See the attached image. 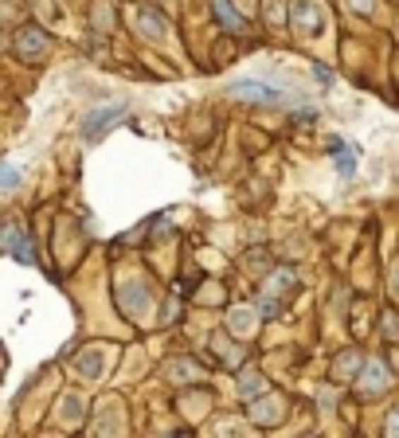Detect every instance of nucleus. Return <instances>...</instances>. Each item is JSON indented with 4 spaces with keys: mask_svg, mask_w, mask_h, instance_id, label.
Here are the masks:
<instances>
[{
    "mask_svg": "<svg viewBox=\"0 0 399 438\" xmlns=\"http://www.w3.org/2000/svg\"><path fill=\"white\" fill-rule=\"evenodd\" d=\"M325 28H329V16H325L321 0H294V32L297 35L317 40V35H325Z\"/></svg>",
    "mask_w": 399,
    "mask_h": 438,
    "instance_id": "f257e3e1",
    "label": "nucleus"
},
{
    "mask_svg": "<svg viewBox=\"0 0 399 438\" xmlns=\"http://www.w3.org/2000/svg\"><path fill=\"white\" fill-rule=\"evenodd\" d=\"M0 251L4 254H16L20 262H32V243H28L24 227H20L16 219H8V223H0Z\"/></svg>",
    "mask_w": 399,
    "mask_h": 438,
    "instance_id": "f03ea898",
    "label": "nucleus"
},
{
    "mask_svg": "<svg viewBox=\"0 0 399 438\" xmlns=\"http://www.w3.org/2000/svg\"><path fill=\"white\" fill-rule=\"evenodd\" d=\"M357 388H360V396H368V399L383 396V391L391 388L383 360H368V364H364V372H360V379H357Z\"/></svg>",
    "mask_w": 399,
    "mask_h": 438,
    "instance_id": "7ed1b4c3",
    "label": "nucleus"
},
{
    "mask_svg": "<svg viewBox=\"0 0 399 438\" xmlns=\"http://www.w3.org/2000/svg\"><path fill=\"white\" fill-rule=\"evenodd\" d=\"M16 55L20 59H43L47 55V32L43 28H20L16 32Z\"/></svg>",
    "mask_w": 399,
    "mask_h": 438,
    "instance_id": "20e7f679",
    "label": "nucleus"
},
{
    "mask_svg": "<svg viewBox=\"0 0 399 438\" xmlns=\"http://www.w3.org/2000/svg\"><path fill=\"white\" fill-rule=\"evenodd\" d=\"M126 118V106H102V110H94V114H86V122H83V129H86V137H98V134H106V129L114 126V122H121Z\"/></svg>",
    "mask_w": 399,
    "mask_h": 438,
    "instance_id": "39448f33",
    "label": "nucleus"
},
{
    "mask_svg": "<svg viewBox=\"0 0 399 438\" xmlns=\"http://www.w3.org/2000/svg\"><path fill=\"white\" fill-rule=\"evenodd\" d=\"M231 94L251 98V102H266V106H278V102H282V90H274V86H266V83H255V78L235 83V86H231Z\"/></svg>",
    "mask_w": 399,
    "mask_h": 438,
    "instance_id": "423d86ee",
    "label": "nucleus"
},
{
    "mask_svg": "<svg viewBox=\"0 0 399 438\" xmlns=\"http://www.w3.org/2000/svg\"><path fill=\"white\" fill-rule=\"evenodd\" d=\"M133 24H137V32H141L145 40H165V35H169V24L149 8H133Z\"/></svg>",
    "mask_w": 399,
    "mask_h": 438,
    "instance_id": "0eeeda50",
    "label": "nucleus"
},
{
    "mask_svg": "<svg viewBox=\"0 0 399 438\" xmlns=\"http://www.w3.org/2000/svg\"><path fill=\"white\" fill-rule=\"evenodd\" d=\"M282 411H286V399H282V396H266L263 403H255L251 419H255L258 427H274V422L282 419Z\"/></svg>",
    "mask_w": 399,
    "mask_h": 438,
    "instance_id": "6e6552de",
    "label": "nucleus"
},
{
    "mask_svg": "<svg viewBox=\"0 0 399 438\" xmlns=\"http://www.w3.org/2000/svg\"><path fill=\"white\" fill-rule=\"evenodd\" d=\"M102 368H106V353H102V348H90V353H83L75 360V372L83 379H98V376H102Z\"/></svg>",
    "mask_w": 399,
    "mask_h": 438,
    "instance_id": "1a4fd4ad",
    "label": "nucleus"
},
{
    "mask_svg": "<svg viewBox=\"0 0 399 438\" xmlns=\"http://www.w3.org/2000/svg\"><path fill=\"white\" fill-rule=\"evenodd\" d=\"M227 328L235 333V337H251V333L258 328V313H255V309H243V305H239V309H231Z\"/></svg>",
    "mask_w": 399,
    "mask_h": 438,
    "instance_id": "9d476101",
    "label": "nucleus"
},
{
    "mask_svg": "<svg viewBox=\"0 0 399 438\" xmlns=\"http://www.w3.org/2000/svg\"><path fill=\"white\" fill-rule=\"evenodd\" d=\"M333 160H337V172H340L345 180L352 177V172H357V153L348 149L345 141H333Z\"/></svg>",
    "mask_w": 399,
    "mask_h": 438,
    "instance_id": "9b49d317",
    "label": "nucleus"
},
{
    "mask_svg": "<svg viewBox=\"0 0 399 438\" xmlns=\"http://www.w3.org/2000/svg\"><path fill=\"white\" fill-rule=\"evenodd\" d=\"M212 12L220 16V24H223V28H231V32H239V28L246 24V20H243V12H235V8H231V0H212Z\"/></svg>",
    "mask_w": 399,
    "mask_h": 438,
    "instance_id": "f8f14e48",
    "label": "nucleus"
},
{
    "mask_svg": "<svg viewBox=\"0 0 399 438\" xmlns=\"http://www.w3.org/2000/svg\"><path fill=\"white\" fill-rule=\"evenodd\" d=\"M20 180H24L20 165H12V160H0V192H12V188H20Z\"/></svg>",
    "mask_w": 399,
    "mask_h": 438,
    "instance_id": "ddd939ff",
    "label": "nucleus"
},
{
    "mask_svg": "<svg viewBox=\"0 0 399 438\" xmlns=\"http://www.w3.org/2000/svg\"><path fill=\"white\" fill-rule=\"evenodd\" d=\"M263 388H266V384H263V376H258V372H243V376H239V396H243V399L258 396Z\"/></svg>",
    "mask_w": 399,
    "mask_h": 438,
    "instance_id": "4468645a",
    "label": "nucleus"
},
{
    "mask_svg": "<svg viewBox=\"0 0 399 438\" xmlns=\"http://www.w3.org/2000/svg\"><path fill=\"white\" fill-rule=\"evenodd\" d=\"M63 419H67V422H78V419H83V399H78V396H67V399H63Z\"/></svg>",
    "mask_w": 399,
    "mask_h": 438,
    "instance_id": "2eb2a0df",
    "label": "nucleus"
},
{
    "mask_svg": "<svg viewBox=\"0 0 399 438\" xmlns=\"http://www.w3.org/2000/svg\"><path fill=\"white\" fill-rule=\"evenodd\" d=\"M282 4H286V0H266V20H270V28H282V24H286V12H282Z\"/></svg>",
    "mask_w": 399,
    "mask_h": 438,
    "instance_id": "dca6fc26",
    "label": "nucleus"
},
{
    "mask_svg": "<svg viewBox=\"0 0 399 438\" xmlns=\"http://www.w3.org/2000/svg\"><path fill=\"white\" fill-rule=\"evenodd\" d=\"M357 364H360V356H357V353H348L345 360H337V376H345V379H348L352 372H357Z\"/></svg>",
    "mask_w": 399,
    "mask_h": 438,
    "instance_id": "f3484780",
    "label": "nucleus"
},
{
    "mask_svg": "<svg viewBox=\"0 0 399 438\" xmlns=\"http://www.w3.org/2000/svg\"><path fill=\"white\" fill-rule=\"evenodd\" d=\"M345 4L357 12V16H372V12H376V0H345Z\"/></svg>",
    "mask_w": 399,
    "mask_h": 438,
    "instance_id": "a211bd4d",
    "label": "nucleus"
},
{
    "mask_svg": "<svg viewBox=\"0 0 399 438\" xmlns=\"http://www.w3.org/2000/svg\"><path fill=\"white\" fill-rule=\"evenodd\" d=\"M388 434H399V407L391 411V419H388Z\"/></svg>",
    "mask_w": 399,
    "mask_h": 438,
    "instance_id": "6ab92c4d",
    "label": "nucleus"
},
{
    "mask_svg": "<svg viewBox=\"0 0 399 438\" xmlns=\"http://www.w3.org/2000/svg\"><path fill=\"white\" fill-rule=\"evenodd\" d=\"M391 294L399 297V270H395V274H391Z\"/></svg>",
    "mask_w": 399,
    "mask_h": 438,
    "instance_id": "aec40b11",
    "label": "nucleus"
}]
</instances>
